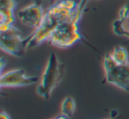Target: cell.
<instances>
[{
	"mask_svg": "<svg viewBox=\"0 0 129 119\" xmlns=\"http://www.w3.org/2000/svg\"><path fill=\"white\" fill-rule=\"evenodd\" d=\"M46 1H48L49 3H50V4H54V3H56L57 1V0H46Z\"/></svg>",
	"mask_w": 129,
	"mask_h": 119,
	"instance_id": "14",
	"label": "cell"
},
{
	"mask_svg": "<svg viewBox=\"0 0 129 119\" xmlns=\"http://www.w3.org/2000/svg\"><path fill=\"white\" fill-rule=\"evenodd\" d=\"M1 71H3V69H4L5 67V64H6V61H5V58L4 57H1Z\"/></svg>",
	"mask_w": 129,
	"mask_h": 119,
	"instance_id": "13",
	"label": "cell"
},
{
	"mask_svg": "<svg viewBox=\"0 0 129 119\" xmlns=\"http://www.w3.org/2000/svg\"><path fill=\"white\" fill-rule=\"evenodd\" d=\"M0 119H11V117H10V115L6 112L1 111V113H0Z\"/></svg>",
	"mask_w": 129,
	"mask_h": 119,
	"instance_id": "12",
	"label": "cell"
},
{
	"mask_svg": "<svg viewBox=\"0 0 129 119\" xmlns=\"http://www.w3.org/2000/svg\"><path fill=\"white\" fill-rule=\"evenodd\" d=\"M17 0H0V24L13 25L15 21L14 10Z\"/></svg>",
	"mask_w": 129,
	"mask_h": 119,
	"instance_id": "9",
	"label": "cell"
},
{
	"mask_svg": "<svg viewBox=\"0 0 129 119\" xmlns=\"http://www.w3.org/2000/svg\"><path fill=\"white\" fill-rule=\"evenodd\" d=\"M38 81L35 76H27L25 70L19 68L3 73L0 78L1 87H27Z\"/></svg>",
	"mask_w": 129,
	"mask_h": 119,
	"instance_id": "6",
	"label": "cell"
},
{
	"mask_svg": "<svg viewBox=\"0 0 129 119\" xmlns=\"http://www.w3.org/2000/svg\"><path fill=\"white\" fill-rule=\"evenodd\" d=\"M81 0H57L45 11L39 27L26 37L27 49L40 45L48 41L50 34L59 25L64 22L78 7Z\"/></svg>",
	"mask_w": 129,
	"mask_h": 119,
	"instance_id": "1",
	"label": "cell"
},
{
	"mask_svg": "<svg viewBox=\"0 0 129 119\" xmlns=\"http://www.w3.org/2000/svg\"><path fill=\"white\" fill-rule=\"evenodd\" d=\"M112 29L117 35L129 39V2L119 10L118 18L112 24Z\"/></svg>",
	"mask_w": 129,
	"mask_h": 119,
	"instance_id": "8",
	"label": "cell"
},
{
	"mask_svg": "<svg viewBox=\"0 0 129 119\" xmlns=\"http://www.w3.org/2000/svg\"><path fill=\"white\" fill-rule=\"evenodd\" d=\"M44 13L41 5L35 2L20 9L17 13V16L23 25L36 29L43 21Z\"/></svg>",
	"mask_w": 129,
	"mask_h": 119,
	"instance_id": "7",
	"label": "cell"
},
{
	"mask_svg": "<svg viewBox=\"0 0 129 119\" xmlns=\"http://www.w3.org/2000/svg\"><path fill=\"white\" fill-rule=\"evenodd\" d=\"M64 65L59 61L55 53L50 55L42 75L41 81L37 86L36 92L40 97L49 100L53 90L64 78Z\"/></svg>",
	"mask_w": 129,
	"mask_h": 119,
	"instance_id": "3",
	"label": "cell"
},
{
	"mask_svg": "<svg viewBox=\"0 0 129 119\" xmlns=\"http://www.w3.org/2000/svg\"><path fill=\"white\" fill-rule=\"evenodd\" d=\"M81 1H82V2H84V3H86V4H88L90 0H81Z\"/></svg>",
	"mask_w": 129,
	"mask_h": 119,
	"instance_id": "15",
	"label": "cell"
},
{
	"mask_svg": "<svg viewBox=\"0 0 129 119\" xmlns=\"http://www.w3.org/2000/svg\"><path fill=\"white\" fill-rule=\"evenodd\" d=\"M54 119H56V118H54Z\"/></svg>",
	"mask_w": 129,
	"mask_h": 119,
	"instance_id": "16",
	"label": "cell"
},
{
	"mask_svg": "<svg viewBox=\"0 0 129 119\" xmlns=\"http://www.w3.org/2000/svg\"><path fill=\"white\" fill-rule=\"evenodd\" d=\"M76 104L75 101L71 96H67L64 99L61 104V111L63 115H66L67 116L71 117L75 112Z\"/></svg>",
	"mask_w": 129,
	"mask_h": 119,
	"instance_id": "11",
	"label": "cell"
},
{
	"mask_svg": "<svg viewBox=\"0 0 129 119\" xmlns=\"http://www.w3.org/2000/svg\"><path fill=\"white\" fill-rule=\"evenodd\" d=\"M0 47L7 54L21 57L27 49V40L22 37L20 31L13 25L6 31L0 32Z\"/></svg>",
	"mask_w": 129,
	"mask_h": 119,
	"instance_id": "5",
	"label": "cell"
},
{
	"mask_svg": "<svg viewBox=\"0 0 129 119\" xmlns=\"http://www.w3.org/2000/svg\"><path fill=\"white\" fill-rule=\"evenodd\" d=\"M111 57L117 64H126L129 62L128 51L122 46H117L111 53Z\"/></svg>",
	"mask_w": 129,
	"mask_h": 119,
	"instance_id": "10",
	"label": "cell"
},
{
	"mask_svg": "<svg viewBox=\"0 0 129 119\" xmlns=\"http://www.w3.org/2000/svg\"><path fill=\"white\" fill-rule=\"evenodd\" d=\"M104 69L108 83L124 92L129 93V62L122 64H117L111 54H106L104 57Z\"/></svg>",
	"mask_w": 129,
	"mask_h": 119,
	"instance_id": "4",
	"label": "cell"
},
{
	"mask_svg": "<svg viewBox=\"0 0 129 119\" xmlns=\"http://www.w3.org/2000/svg\"><path fill=\"white\" fill-rule=\"evenodd\" d=\"M87 5L88 4L83 3L81 0L80 1L79 6L73 14L50 34L48 40L50 44L59 49H67L84 39L80 31L79 23Z\"/></svg>",
	"mask_w": 129,
	"mask_h": 119,
	"instance_id": "2",
	"label": "cell"
}]
</instances>
